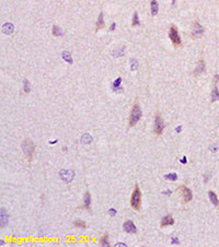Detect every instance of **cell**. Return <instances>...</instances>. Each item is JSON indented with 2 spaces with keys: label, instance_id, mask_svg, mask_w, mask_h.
<instances>
[{
  "label": "cell",
  "instance_id": "7a4b0ae2",
  "mask_svg": "<svg viewBox=\"0 0 219 247\" xmlns=\"http://www.w3.org/2000/svg\"><path fill=\"white\" fill-rule=\"evenodd\" d=\"M142 115V112L140 109V106L138 103H135V105L133 106L132 112H130V116H129V127L135 126L138 121L140 120Z\"/></svg>",
  "mask_w": 219,
  "mask_h": 247
},
{
  "label": "cell",
  "instance_id": "d6a6232c",
  "mask_svg": "<svg viewBox=\"0 0 219 247\" xmlns=\"http://www.w3.org/2000/svg\"><path fill=\"white\" fill-rule=\"evenodd\" d=\"M163 195H167V196H170V195H171V193H172V191H171V190H165V191H163Z\"/></svg>",
  "mask_w": 219,
  "mask_h": 247
},
{
  "label": "cell",
  "instance_id": "30bf717a",
  "mask_svg": "<svg viewBox=\"0 0 219 247\" xmlns=\"http://www.w3.org/2000/svg\"><path fill=\"white\" fill-rule=\"evenodd\" d=\"M174 224V219L172 216H165L162 218V220L160 222V226L161 228H165L168 225H173Z\"/></svg>",
  "mask_w": 219,
  "mask_h": 247
},
{
  "label": "cell",
  "instance_id": "4fadbf2b",
  "mask_svg": "<svg viewBox=\"0 0 219 247\" xmlns=\"http://www.w3.org/2000/svg\"><path fill=\"white\" fill-rule=\"evenodd\" d=\"M150 9H151V15L156 17L158 14V11H159V5H158V1L157 0H151Z\"/></svg>",
  "mask_w": 219,
  "mask_h": 247
},
{
  "label": "cell",
  "instance_id": "4dcf8cb0",
  "mask_svg": "<svg viewBox=\"0 0 219 247\" xmlns=\"http://www.w3.org/2000/svg\"><path fill=\"white\" fill-rule=\"evenodd\" d=\"M180 162H181V163H183V164H186V162H187L186 157H183L182 159L180 160Z\"/></svg>",
  "mask_w": 219,
  "mask_h": 247
},
{
  "label": "cell",
  "instance_id": "e0dca14e",
  "mask_svg": "<svg viewBox=\"0 0 219 247\" xmlns=\"http://www.w3.org/2000/svg\"><path fill=\"white\" fill-rule=\"evenodd\" d=\"M8 222V214H7V211L6 209H1V226L3 228Z\"/></svg>",
  "mask_w": 219,
  "mask_h": 247
},
{
  "label": "cell",
  "instance_id": "4316f807",
  "mask_svg": "<svg viewBox=\"0 0 219 247\" xmlns=\"http://www.w3.org/2000/svg\"><path fill=\"white\" fill-rule=\"evenodd\" d=\"M73 225H75L76 228H79V229H84V228H86V223H84L82 220L75 221V222H73Z\"/></svg>",
  "mask_w": 219,
  "mask_h": 247
},
{
  "label": "cell",
  "instance_id": "83f0119b",
  "mask_svg": "<svg viewBox=\"0 0 219 247\" xmlns=\"http://www.w3.org/2000/svg\"><path fill=\"white\" fill-rule=\"evenodd\" d=\"M130 68H132V71H136L138 69V61L136 59L132 58L130 59Z\"/></svg>",
  "mask_w": 219,
  "mask_h": 247
},
{
  "label": "cell",
  "instance_id": "9c48e42d",
  "mask_svg": "<svg viewBox=\"0 0 219 247\" xmlns=\"http://www.w3.org/2000/svg\"><path fill=\"white\" fill-rule=\"evenodd\" d=\"M181 191H182V196H183V202H188L192 200L193 198V195H192V190L190 188H187L185 186H183L181 188Z\"/></svg>",
  "mask_w": 219,
  "mask_h": 247
},
{
  "label": "cell",
  "instance_id": "7c38bea8",
  "mask_svg": "<svg viewBox=\"0 0 219 247\" xmlns=\"http://www.w3.org/2000/svg\"><path fill=\"white\" fill-rule=\"evenodd\" d=\"M13 31H14V26L12 23H6V24L2 25V32L5 33L6 35H11Z\"/></svg>",
  "mask_w": 219,
  "mask_h": 247
},
{
  "label": "cell",
  "instance_id": "836d02e7",
  "mask_svg": "<svg viewBox=\"0 0 219 247\" xmlns=\"http://www.w3.org/2000/svg\"><path fill=\"white\" fill-rule=\"evenodd\" d=\"M175 131H176V132H179V134H180V132L182 131V127H181V126H178V127H176V128H175Z\"/></svg>",
  "mask_w": 219,
  "mask_h": 247
},
{
  "label": "cell",
  "instance_id": "7402d4cb",
  "mask_svg": "<svg viewBox=\"0 0 219 247\" xmlns=\"http://www.w3.org/2000/svg\"><path fill=\"white\" fill-rule=\"evenodd\" d=\"M133 26H139L140 25V21H139V18H138V13L137 12H134V14H133Z\"/></svg>",
  "mask_w": 219,
  "mask_h": 247
},
{
  "label": "cell",
  "instance_id": "e575fe53",
  "mask_svg": "<svg viewBox=\"0 0 219 247\" xmlns=\"http://www.w3.org/2000/svg\"><path fill=\"white\" fill-rule=\"evenodd\" d=\"M214 80H215V82H219V74H217V76H215Z\"/></svg>",
  "mask_w": 219,
  "mask_h": 247
},
{
  "label": "cell",
  "instance_id": "6da1fadb",
  "mask_svg": "<svg viewBox=\"0 0 219 247\" xmlns=\"http://www.w3.org/2000/svg\"><path fill=\"white\" fill-rule=\"evenodd\" d=\"M130 206L134 210H137V211L140 209V206H142V191L137 185L135 186V189L130 198Z\"/></svg>",
  "mask_w": 219,
  "mask_h": 247
},
{
  "label": "cell",
  "instance_id": "2e32d148",
  "mask_svg": "<svg viewBox=\"0 0 219 247\" xmlns=\"http://www.w3.org/2000/svg\"><path fill=\"white\" fill-rule=\"evenodd\" d=\"M103 27H104V18H103V13L101 12L99 14L98 21H96V31H99L100 29H103Z\"/></svg>",
  "mask_w": 219,
  "mask_h": 247
},
{
  "label": "cell",
  "instance_id": "d6986e66",
  "mask_svg": "<svg viewBox=\"0 0 219 247\" xmlns=\"http://www.w3.org/2000/svg\"><path fill=\"white\" fill-rule=\"evenodd\" d=\"M81 142L84 144H89L92 142V137L89 134H84V135L81 137Z\"/></svg>",
  "mask_w": 219,
  "mask_h": 247
},
{
  "label": "cell",
  "instance_id": "8d00e7d4",
  "mask_svg": "<svg viewBox=\"0 0 219 247\" xmlns=\"http://www.w3.org/2000/svg\"><path fill=\"white\" fill-rule=\"evenodd\" d=\"M56 142H57V140H54V141H50V144H54V143H56Z\"/></svg>",
  "mask_w": 219,
  "mask_h": 247
},
{
  "label": "cell",
  "instance_id": "5bb4252c",
  "mask_svg": "<svg viewBox=\"0 0 219 247\" xmlns=\"http://www.w3.org/2000/svg\"><path fill=\"white\" fill-rule=\"evenodd\" d=\"M90 206H91V195L90 193H86L83 197V208L90 210Z\"/></svg>",
  "mask_w": 219,
  "mask_h": 247
},
{
  "label": "cell",
  "instance_id": "cb8c5ba5",
  "mask_svg": "<svg viewBox=\"0 0 219 247\" xmlns=\"http://www.w3.org/2000/svg\"><path fill=\"white\" fill-rule=\"evenodd\" d=\"M121 83H122V78H117L116 80L113 82V84H112V88H113V90L114 91H117L121 88Z\"/></svg>",
  "mask_w": 219,
  "mask_h": 247
},
{
  "label": "cell",
  "instance_id": "3957f363",
  "mask_svg": "<svg viewBox=\"0 0 219 247\" xmlns=\"http://www.w3.org/2000/svg\"><path fill=\"white\" fill-rule=\"evenodd\" d=\"M164 129V122L162 117L160 115L159 113H157L155 116V124H153V132H155L157 136L162 135Z\"/></svg>",
  "mask_w": 219,
  "mask_h": 247
},
{
  "label": "cell",
  "instance_id": "9a60e30c",
  "mask_svg": "<svg viewBox=\"0 0 219 247\" xmlns=\"http://www.w3.org/2000/svg\"><path fill=\"white\" fill-rule=\"evenodd\" d=\"M208 197H209V200L210 202L214 205L215 207H218V205H219V201H218V198H217V196H216V193L213 191V190H209L208 191Z\"/></svg>",
  "mask_w": 219,
  "mask_h": 247
},
{
  "label": "cell",
  "instance_id": "603a6c76",
  "mask_svg": "<svg viewBox=\"0 0 219 247\" xmlns=\"http://www.w3.org/2000/svg\"><path fill=\"white\" fill-rule=\"evenodd\" d=\"M63 34H64V33H63V31H61L60 26H57V25H54V26H53V35L61 36Z\"/></svg>",
  "mask_w": 219,
  "mask_h": 247
},
{
  "label": "cell",
  "instance_id": "d4e9b609",
  "mask_svg": "<svg viewBox=\"0 0 219 247\" xmlns=\"http://www.w3.org/2000/svg\"><path fill=\"white\" fill-rule=\"evenodd\" d=\"M164 178H165L167 180L175 182V180H178V175H176L175 173H170V174H167V175L164 176Z\"/></svg>",
  "mask_w": 219,
  "mask_h": 247
},
{
  "label": "cell",
  "instance_id": "ba28073f",
  "mask_svg": "<svg viewBox=\"0 0 219 247\" xmlns=\"http://www.w3.org/2000/svg\"><path fill=\"white\" fill-rule=\"evenodd\" d=\"M59 175L60 178L64 180V182L71 183V180H73V176H75V173L73 171H65V170H63V171H60Z\"/></svg>",
  "mask_w": 219,
  "mask_h": 247
},
{
  "label": "cell",
  "instance_id": "ac0fdd59",
  "mask_svg": "<svg viewBox=\"0 0 219 247\" xmlns=\"http://www.w3.org/2000/svg\"><path fill=\"white\" fill-rule=\"evenodd\" d=\"M218 99H219V91L218 88L215 86L214 89H213V92H211V102H216Z\"/></svg>",
  "mask_w": 219,
  "mask_h": 247
},
{
  "label": "cell",
  "instance_id": "5b68a950",
  "mask_svg": "<svg viewBox=\"0 0 219 247\" xmlns=\"http://www.w3.org/2000/svg\"><path fill=\"white\" fill-rule=\"evenodd\" d=\"M22 149H23V152L25 153V155L27 157L29 160H31L32 159V155H33V152H34V144L31 140H24L22 143Z\"/></svg>",
  "mask_w": 219,
  "mask_h": 247
},
{
  "label": "cell",
  "instance_id": "d590c367",
  "mask_svg": "<svg viewBox=\"0 0 219 247\" xmlns=\"http://www.w3.org/2000/svg\"><path fill=\"white\" fill-rule=\"evenodd\" d=\"M116 246H127L126 244H124V243H117L116 244Z\"/></svg>",
  "mask_w": 219,
  "mask_h": 247
},
{
  "label": "cell",
  "instance_id": "f1b7e54d",
  "mask_svg": "<svg viewBox=\"0 0 219 247\" xmlns=\"http://www.w3.org/2000/svg\"><path fill=\"white\" fill-rule=\"evenodd\" d=\"M109 214L111 216H116V210H115V209H113V208H112V209H110V210H109Z\"/></svg>",
  "mask_w": 219,
  "mask_h": 247
},
{
  "label": "cell",
  "instance_id": "ffe728a7",
  "mask_svg": "<svg viewBox=\"0 0 219 247\" xmlns=\"http://www.w3.org/2000/svg\"><path fill=\"white\" fill-rule=\"evenodd\" d=\"M61 56H63V59H64V60H66V61H67L68 63H73V57H71V54H70L69 51H64Z\"/></svg>",
  "mask_w": 219,
  "mask_h": 247
},
{
  "label": "cell",
  "instance_id": "484cf974",
  "mask_svg": "<svg viewBox=\"0 0 219 247\" xmlns=\"http://www.w3.org/2000/svg\"><path fill=\"white\" fill-rule=\"evenodd\" d=\"M23 90H24L25 93H30V91H31L30 82H29V80H27V79H24V81H23Z\"/></svg>",
  "mask_w": 219,
  "mask_h": 247
},
{
  "label": "cell",
  "instance_id": "44dd1931",
  "mask_svg": "<svg viewBox=\"0 0 219 247\" xmlns=\"http://www.w3.org/2000/svg\"><path fill=\"white\" fill-rule=\"evenodd\" d=\"M100 244L101 246H110V243H109V235L107 234H104L100 239Z\"/></svg>",
  "mask_w": 219,
  "mask_h": 247
},
{
  "label": "cell",
  "instance_id": "277c9868",
  "mask_svg": "<svg viewBox=\"0 0 219 247\" xmlns=\"http://www.w3.org/2000/svg\"><path fill=\"white\" fill-rule=\"evenodd\" d=\"M169 37H170V40H171V42L173 43L174 46H176V47L181 46L182 40H181V37H180V35H179L178 29H176L175 25H171V27H170Z\"/></svg>",
  "mask_w": 219,
  "mask_h": 247
},
{
  "label": "cell",
  "instance_id": "52a82bcc",
  "mask_svg": "<svg viewBox=\"0 0 219 247\" xmlns=\"http://www.w3.org/2000/svg\"><path fill=\"white\" fill-rule=\"evenodd\" d=\"M124 231L126 232V233H129V234H135L137 232V228L136 225L133 223L132 220H127L124 222Z\"/></svg>",
  "mask_w": 219,
  "mask_h": 247
},
{
  "label": "cell",
  "instance_id": "1f68e13d",
  "mask_svg": "<svg viewBox=\"0 0 219 247\" xmlns=\"http://www.w3.org/2000/svg\"><path fill=\"white\" fill-rule=\"evenodd\" d=\"M115 26H116V24H115V22H113L112 23V25H111V27H110V31H114Z\"/></svg>",
  "mask_w": 219,
  "mask_h": 247
},
{
  "label": "cell",
  "instance_id": "8992f818",
  "mask_svg": "<svg viewBox=\"0 0 219 247\" xmlns=\"http://www.w3.org/2000/svg\"><path fill=\"white\" fill-rule=\"evenodd\" d=\"M204 33V27L202 26L201 24L198 22H195L193 24V27H192V37L193 38H197V37H201Z\"/></svg>",
  "mask_w": 219,
  "mask_h": 247
},
{
  "label": "cell",
  "instance_id": "f546056e",
  "mask_svg": "<svg viewBox=\"0 0 219 247\" xmlns=\"http://www.w3.org/2000/svg\"><path fill=\"white\" fill-rule=\"evenodd\" d=\"M171 244H180V241L176 237H172L171 238Z\"/></svg>",
  "mask_w": 219,
  "mask_h": 247
},
{
  "label": "cell",
  "instance_id": "8fae6325",
  "mask_svg": "<svg viewBox=\"0 0 219 247\" xmlns=\"http://www.w3.org/2000/svg\"><path fill=\"white\" fill-rule=\"evenodd\" d=\"M204 71H205V61L202 59V60L198 61L196 68H195V70H194V76H199V74L203 73Z\"/></svg>",
  "mask_w": 219,
  "mask_h": 247
}]
</instances>
